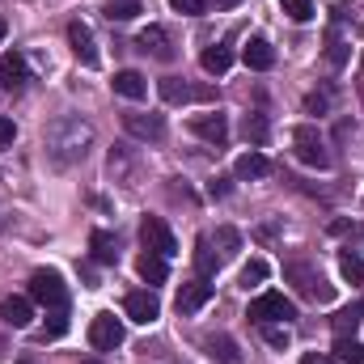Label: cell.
<instances>
[{
    "label": "cell",
    "mask_w": 364,
    "mask_h": 364,
    "mask_svg": "<svg viewBox=\"0 0 364 364\" xmlns=\"http://www.w3.org/2000/svg\"><path fill=\"white\" fill-rule=\"evenodd\" d=\"M90 123H81V119H60L51 132H47V149L55 153V161L60 166H73V161H81L85 153H90Z\"/></svg>",
    "instance_id": "cell-1"
},
{
    "label": "cell",
    "mask_w": 364,
    "mask_h": 364,
    "mask_svg": "<svg viewBox=\"0 0 364 364\" xmlns=\"http://www.w3.org/2000/svg\"><path fill=\"white\" fill-rule=\"evenodd\" d=\"M284 279H288L305 301H314V305H326V301L335 296V288L322 279V272H318L309 259H288V263H284Z\"/></svg>",
    "instance_id": "cell-2"
},
{
    "label": "cell",
    "mask_w": 364,
    "mask_h": 364,
    "mask_svg": "<svg viewBox=\"0 0 364 364\" xmlns=\"http://www.w3.org/2000/svg\"><path fill=\"white\" fill-rule=\"evenodd\" d=\"M250 318L263 326V322H279V326H288L292 318H296V305L284 296V292H263V296H255L250 301Z\"/></svg>",
    "instance_id": "cell-3"
},
{
    "label": "cell",
    "mask_w": 364,
    "mask_h": 364,
    "mask_svg": "<svg viewBox=\"0 0 364 364\" xmlns=\"http://www.w3.org/2000/svg\"><path fill=\"white\" fill-rule=\"evenodd\" d=\"M30 301H38V305H47V309L68 305V288H64L60 272H34L30 275Z\"/></svg>",
    "instance_id": "cell-4"
},
{
    "label": "cell",
    "mask_w": 364,
    "mask_h": 364,
    "mask_svg": "<svg viewBox=\"0 0 364 364\" xmlns=\"http://www.w3.org/2000/svg\"><path fill=\"white\" fill-rule=\"evenodd\" d=\"M140 242H144V250H153V255H161V259L178 255V242H174V233H170V225H166L161 216H144V220H140Z\"/></svg>",
    "instance_id": "cell-5"
},
{
    "label": "cell",
    "mask_w": 364,
    "mask_h": 364,
    "mask_svg": "<svg viewBox=\"0 0 364 364\" xmlns=\"http://www.w3.org/2000/svg\"><path fill=\"white\" fill-rule=\"evenodd\" d=\"M292 144H296V157H301L305 166H318V170H326V166H331V153H326L322 136H318L309 123H301V127L292 132Z\"/></svg>",
    "instance_id": "cell-6"
},
{
    "label": "cell",
    "mask_w": 364,
    "mask_h": 364,
    "mask_svg": "<svg viewBox=\"0 0 364 364\" xmlns=\"http://www.w3.org/2000/svg\"><path fill=\"white\" fill-rule=\"evenodd\" d=\"M90 343H93V352H114L123 343V322L114 314H97L90 322Z\"/></svg>",
    "instance_id": "cell-7"
},
{
    "label": "cell",
    "mask_w": 364,
    "mask_h": 364,
    "mask_svg": "<svg viewBox=\"0 0 364 364\" xmlns=\"http://www.w3.org/2000/svg\"><path fill=\"white\" fill-rule=\"evenodd\" d=\"M123 309H127V318H132V322H140V326H153V322L161 318V301H157V292H149V288L127 292Z\"/></svg>",
    "instance_id": "cell-8"
},
{
    "label": "cell",
    "mask_w": 364,
    "mask_h": 364,
    "mask_svg": "<svg viewBox=\"0 0 364 364\" xmlns=\"http://www.w3.org/2000/svg\"><path fill=\"white\" fill-rule=\"evenodd\" d=\"M123 127H127V136H136L144 144H161L166 140V119L161 114H123Z\"/></svg>",
    "instance_id": "cell-9"
},
{
    "label": "cell",
    "mask_w": 364,
    "mask_h": 364,
    "mask_svg": "<svg viewBox=\"0 0 364 364\" xmlns=\"http://www.w3.org/2000/svg\"><path fill=\"white\" fill-rule=\"evenodd\" d=\"M136 47H140L144 55H153V60H174V38H170V30H161V26L140 30Z\"/></svg>",
    "instance_id": "cell-10"
},
{
    "label": "cell",
    "mask_w": 364,
    "mask_h": 364,
    "mask_svg": "<svg viewBox=\"0 0 364 364\" xmlns=\"http://www.w3.org/2000/svg\"><path fill=\"white\" fill-rule=\"evenodd\" d=\"M191 132H195L199 140H208V144L220 149V144L229 140V119L216 114V110H212V114H195V119H191Z\"/></svg>",
    "instance_id": "cell-11"
},
{
    "label": "cell",
    "mask_w": 364,
    "mask_h": 364,
    "mask_svg": "<svg viewBox=\"0 0 364 364\" xmlns=\"http://www.w3.org/2000/svg\"><path fill=\"white\" fill-rule=\"evenodd\" d=\"M68 43H73V51H77V60L85 64V68H97V47H93V30L85 21H68Z\"/></svg>",
    "instance_id": "cell-12"
},
{
    "label": "cell",
    "mask_w": 364,
    "mask_h": 364,
    "mask_svg": "<svg viewBox=\"0 0 364 364\" xmlns=\"http://www.w3.org/2000/svg\"><path fill=\"white\" fill-rule=\"evenodd\" d=\"M208 301H212V284H208L203 275L178 288V314H195V309H203Z\"/></svg>",
    "instance_id": "cell-13"
},
{
    "label": "cell",
    "mask_w": 364,
    "mask_h": 364,
    "mask_svg": "<svg viewBox=\"0 0 364 364\" xmlns=\"http://www.w3.org/2000/svg\"><path fill=\"white\" fill-rule=\"evenodd\" d=\"M26 81H30L26 55H17V51H4V55H0V85H4V90H21Z\"/></svg>",
    "instance_id": "cell-14"
},
{
    "label": "cell",
    "mask_w": 364,
    "mask_h": 364,
    "mask_svg": "<svg viewBox=\"0 0 364 364\" xmlns=\"http://www.w3.org/2000/svg\"><path fill=\"white\" fill-rule=\"evenodd\" d=\"M157 93H161V102H170V106L191 102V97H212V90H191L182 77H161V81H157Z\"/></svg>",
    "instance_id": "cell-15"
},
{
    "label": "cell",
    "mask_w": 364,
    "mask_h": 364,
    "mask_svg": "<svg viewBox=\"0 0 364 364\" xmlns=\"http://www.w3.org/2000/svg\"><path fill=\"white\" fill-rule=\"evenodd\" d=\"M30 318H34V309H30V296H4L0 301V322L4 326H30Z\"/></svg>",
    "instance_id": "cell-16"
},
{
    "label": "cell",
    "mask_w": 364,
    "mask_h": 364,
    "mask_svg": "<svg viewBox=\"0 0 364 364\" xmlns=\"http://www.w3.org/2000/svg\"><path fill=\"white\" fill-rule=\"evenodd\" d=\"M110 85H114V93H119V97H127V102H140V97L149 93V81H144L136 68H123V73H114V81H110Z\"/></svg>",
    "instance_id": "cell-17"
},
{
    "label": "cell",
    "mask_w": 364,
    "mask_h": 364,
    "mask_svg": "<svg viewBox=\"0 0 364 364\" xmlns=\"http://www.w3.org/2000/svg\"><path fill=\"white\" fill-rule=\"evenodd\" d=\"M360 322H364V301H352V305H343V309L331 318V331H335V339H343V335H356Z\"/></svg>",
    "instance_id": "cell-18"
},
{
    "label": "cell",
    "mask_w": 364,
    "mask_h": 364,
    "mask_svg": "<svg viewBox=\"0 0 364 364\" xmlns=\"http://www.w3.org/2000/svg\"><path fill=\"white\" fill-rule=\"evenodd\" d=\"M242 60H246V68H255V73H267L275 64V51L267 38H250L246 43V51H242Z\"/></svg>",
    "instance_id": "cell-19"
},
{
    "label": "cell",
    "mask_w": 364,
    "mask_h": 364,
    "mask_svg": "<svg viewBox=\"0 0 364 364\" xmlns=\"http://www.w3.org/2000/svg\"><path fill=\"white\" fill-rule=\"evenodd\" d=\"M233 174H237V178H267V174H272V161H267L259 149H250V153H242V157H237Z\"/></svg>",
    "instance_id": "cell-20"
},
{
    "label": "cell",
    "mask_w": 364,
    "mask_h": 364,
    "mask_svg": "<svg viewBox=\"0 0 364 364\" xmlns=\"http://www.w3.org/2000/svg\"><path fill=\"white\" fill-rule=\"evenodd\" d=\"M203 352H208L216 364H242V352H237V343H233L229 335H212V339H203Z\"/></svg>",
    "instance_id": "cell-21"
},
{
    "label": "cell",
    "mask_w": 364,
    "mask_h": 364,
    "mask_svg": "<svg viewBox=\"0 0 364 364\" xmlns=\"http://www.w3.org/2000/svg\"><path fill=\"white\" fill-rule=\"evenodd\" d=\"M136 272H140V279H144V284H166V275H170V267H166V259H161V255L144 250V255L136 259Z\"/></svg>",
    "instance_id": "cell-22"
},
{
    "label": "cell",
    "mask_w": 364,
    "mask_h": 364,
    "mask_svg": "<svg viewBox=\"0 0 364 364\" xmlns=\"http://www.w3.org/2000/svg\"><path fill=\"white\" fill-rule=\"evenodd\" d=\"M199 64H203V73L225 77V73L233 68V51H229L225 43H216V47H208V51H203V60H199Z\"/></svg>",
    "instance_id": "cell-23"
},
{
    "label": "cell",
    "mask_w": 364,
    "mask_h": 364,
    "mask_svg": "<svg viewBox=\"0 0 364 364\" xmlns=\"http://www.w3.org/2000/svg\"><path fill=\"white\" fill-rule=\"evenodd\" d=\"M90 250H93V263H114L119 259V242L106 229H93L90 233Z\"/></svg>",
    "instance_id": "cell-24"
},
{
    "label": "cell",
    "mask_w": 364,
    "mask_h": 364,
    "mask_svg": "<svg viewBox=\"0 0 364 364\" xmlns=\"http://www.w3.org/2000/svg\"><path fill=\"white\" fill-rule=\"evenodd\" d=\"M195 267H199V275H203V279L220 272V255L212 250V242H208V237H199V242H195Z\"/></svg>",
    "instance_id": "cell-25"
},
{
    "label": "cell",
    "mask_w": 364,
    "mask_h": 364,
    "mask_svg": "<svg viewBox=\"0 0 364 364\" xmlns=\"http://www.w3.org/2000/svg\"><path fill=\"white\" fill-rule=\"evenodd\" d=\"M242 136H246V144L263 149V144H267V136H272V127H267V119H263V114H246V119H242Z\"/></svg>",
    "instance_id": "cell-26"
},
{
    "label": "cell",
    "mask_w": 364,
    "mask_h": 364,
    "mask_svg": "<svg viewBox=\"0 0 364 364\" xmlns=\"http://www.w3.org/2000/svg\"><path fill=\"white\" fill-rule=\"evenodd\" d=\"M216 250H220V263H225V259H237V250H242V233H237L233 225H220V229H216Z\"/></svg>",
    "instance_id": "cell-27"
},
{
    "label": "cell",
    "mask_w": 364,
    "mask_h": 364,
    "mask_svg": "<svg viewBox=\"0 0 364 364\" xmlns=\"http://www.w3.org/2000/svg\"><path fill=\"white\" fill-rule=\"evenodd\" d=\"M335 360H343V364H364V343H356L352 335L335 339Z\"/></svg>",
    "instance_id": "cell-28"
},
{
    "label": "cell",
    "mask_w": 364,
    "mask_h": 364,
    "mask_svg": "<svg viewBox=\"0 0 364 364\" xmlns=\"http://www.w3.org/2000/svg\"><path fill=\"white\" fill-rule=\"evenodd\" d=\"M339 272H343V279H352V284H364V259L352 255V250H343L339 255Z\"/></svg>",
    "instance_id": "cell-29"
},
{
    "label": "cell",
    "mask_w": 364,
    "mask_h": 364,
    "mask_svg": "<svg viewBox=\"0 0 364 364\" xmlns=\"http://www.w3.org/2000/svg\"><path fill=\"white\" fill-rule=\"evenodd\" d=\"M136 13H144L140 0H110V4H106V17H110V21H132Z\"/></svg>",
    "instance_id": "cell-30"
},
{
    "label": "cell",
    "mask_w": 364,
    "mask_h": 364,
    "mask_svg": "<svg viewBox=\"0 0 364 364\" xmlns=\"http://www.w3.org/2000/svg\"><path fill=\"white\" fill-rule=\"evenodd\" d=\"M267 272H272V267H267L263 259H250V263L242 267V288H259V284L267 279Z\"/></svg>",
    "instance_id": "cell-31"
},
{
    "label": "cell",
    "mask_w": 364,
    "mask_h": 364,
    "mask_svg": "<svg viewBox=\"0 0 364 364\" xmlns=\"http://www.w3.org/2000/svg\"><path fill=\"white\" fill-rule=\"evenodd\" d=\"M68 331V305H60V309H51V322H47V331H43V339H60Z\"/></svg>",
    "instance_id": "cell-32"
},
{
    "label": "cell",
    "mask_w": 364,
    "mask_h": 364,
    "mask_svg": "<svg viewBox=\"0 0 364 364\" xmlns=\"http://www.w3.org/2000/svg\"><path fill=\"white\" fill-rule=\"evenodd\" d=\"M279 9H284L292 21H309V17H314V0H279Z\"/></svg>",
    "instance_id": "cell-33"
},
{
    "label": "cell",
    "mask_w": 364,
    "mask_h": 364,
    "mask_svg": "<svg viewBox=\"0 0 364 364\" xmlns=\"http://www.w3.org/2000/svg\"><path fill=\"white\" fill-rule=\"evenodd\" d=\"M263 339L284 352V348H288V326H279V322H263Z\"/></svg>",
    "instance_id": "cell-34"
},
{
    "label": "cell",
    "mask_w": 364,
    "mask_h": 364,
    "mask_svg": "<svg viewBox=\"0 0 364 364\" xmlns=\"http://www.w3.org/2000/svg\"><path fill=\"white\" fill-rule=\"evenodd\" d=\"M326 60H331V68H343V64H348V47L339 43V34H331V47H326Z\"/></svg>",
    "instance_id": "cell-35"
},
{
    "label": "cell",
    "mask_w": 364,
    "mask_h": 364,
    "mask_svg": "<svg viewBox=\"0 0 364 364\" xmlns=\"http://www.w3.org/2000/svg\"><path fill=\"white\" fill-rule=\"evenodd\" d=\"M170 9L182 13V17H199V13L208 9V0H170Z\"/></svg>",
    "instance_id": "cell-36"
},
{
    "label": "cell",
    "mask_w": 364,
    "mask_h": 364,
    "mask_svg": "<svg viewBox=\"0 0 364 364\" xmlns=\"http://www.w3.org/2000/svg\"><path fill=\"white\" fill-rule=\"evenodd\" d=\"M13 140H17V123L0 119V149H13Z\"/></svg>",
    "instance_id": "cell-37"
},
{
    "label": "cell",
    "mask_w": 364,
    "mask_h": 364,
    "mask_svg": "<svg viewBox=\"0 0 364 364\" xmlns=\"http://www.w3.org/2000/svg\"><path fill=\"white\" fill-rule=\"evenodd\" d=\"M208 195H212V199H225V195H229V178H212Z\"/></svg>",
    "instance_id": "cell-38"
},
{
    "label": "cell",
    "mask_w": 364,
    "mask_h": 364,
    "mask_svg": "<svg viewBox=\"0 0 364 364\" xmlns=\"http://www.w3.org/2000/svg\"><path fill=\"white\" fill-rule=\"evenodd\" d=\"M301 364H335V360H326V356H318V352H309V356H301Z\"/></svg>",
    "instance_id": "cell-39"
},
{
    "label": "cell",
    "mask_w": 364,
    "mask_h": 364,
    "mask_svg": "<svg viewBox=\"0 0 364 364\" xmlns=\"http://www.w3.org/2000/svg\"><path fill=\"white\" fill-rule=\"evenodd\" d=\"M212 4H216V9H237L242 0H212Z\"/></svg>",
    "instance_id": "cell-40"
},
{
    "label": "cell",
    "mask_w": 364,
    "mask_h": 364,
    "mask_svg": "<svg viewBox=\"0 0 364 364\" xmlns=\"http://www.w3.org/2000/svg\"><path fill=\"white\" fill-rule=\"evenodd\" d=\"M4 34H9V21H4V17H0V43H4Z\"/></svg>",
    "instance_id": "cell-41"
},
{
    "label": "cell",
    "mask_w": 364,
    "mask_h": 364,
    "mask_svg": "<svg viewBox=\"0 0 364 364\" xmlns=\"http://www.w3.org/2000/svg\"><path fill=\"white\" fill-rule=\"evenodd\" d=\"M85 364H102V360H85Z\"/></svg>",
    "instance_id": "cell-42"
},
{
    "label": "cell",
    "mask_w": 364,
    "mask_h": 364,
    "mask_svg": "<svg viewBox=\"0 0 364 364\" xmlns=\"http://www.w3.org/2000/svg\"><path fill=\"white\" fill-rule=\"evenodd\" d=\"M360 64H364V60H360Z\"/></svg>",
    "instance_id": "cell-43"
}]
</instances>
